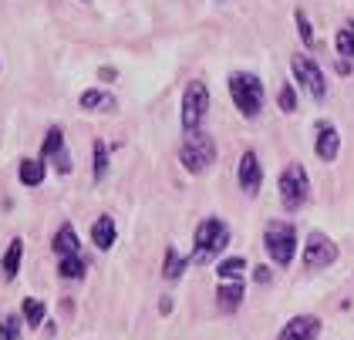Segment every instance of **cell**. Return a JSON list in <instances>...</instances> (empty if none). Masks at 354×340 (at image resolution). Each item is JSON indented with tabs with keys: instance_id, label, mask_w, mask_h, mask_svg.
<instances>
[{
	"instance_id": "obj_22",
	"label": "cell",
	"mask_w": 354,
	"mask_h": 340,
	"mask_svg": "<svg viewBox=\"0 0 354 340\" xmlns=\"http://www.w3.org/2000/svg\"><path fill=\"white\" fill-rule=\"evenodd\" d=\"M64 149H68V145H64V131L57 129V125H51L48 135H44V145H41L37 158H41V162H48V158H55L57 152H64Z\"/></svg>"
},
{
	"instance_id": "obj_11",
	"label": "cell",
	"mask_w": 354,
	"mask_h": 340,
	"mask_svg": "<svg viewBox=\"0 0 354 340\" xmlns=\"http://www.w3.org/2000/svg\"><path fill=\"white\" fill-rule=\"evenodd\" d=\"M314 152H317L321 162H334L337 152H341V135H337V129L330 122H317L314 125Z\"/></svg>"
},
{
	"instance_id": "obj_26",
	"label": "cell",
	"mask_w": 354,
	"mask_h": 340,
	"mask_svg": "<svg viewBox=\"0 0 354 340\" xmlns=\"http://www.w3.org/2000/svg\"><path fill=\"white\" fill-rule=\"evenodd\" d=\"M21 327H24V320L17 314L0 317V340H21Z\"/></svg>"
},
{
	"instance_id": "obj_8",
	"label": "cell",
	"mask_w": 354,
	"mask_h": 340,
	"mask_svg": "<svg viewBox=\"0 0 354 340\" xmlns=\"http://www.w3.org/2000/svg\"><path fill=\"white\" fill-rule=\"evenodd\" d=\"M337 253H341L337 243L327 233L314 229V233L307 236V243H304V256L300 260H304V270H327L330 263H337Z\"/></svg>"
},
{
	"instance_id": "obj_18",
	"label": "cell",
	"mask_w": 354,
	"mask_h": 340,
	"mask_svg": "<svg viewBox=\"0 0 354 340\" xmlns=\"http://www.w3.org/2000/svg\"><path fill=\"white\" fill-rule=\"evenodd\" d=\"M21 320L28 323V327H41V323H48V303L44 300H37V296H28L24 303H21Z\"/></svg>"
},
{
	"instance_id": "obj_23",
	"label": "cell",
	"mask_w": 354,
	"mask_h": 340,
	"mask_svg": "<svg viewBox=\"0 0 354 340\" xmlns=\"http://www.w3.org/2000/svg\"><path fill=\"white\" fill-rule=\"evenodd\" d=\"M109 165H111L109 145H105V142H95V145H91V172H95V182H102V179L109 176Z\"/></svg>"
},
{
	"instance_id": "obj_32",
	"label": "cell",
	"mask_w": 354,
	"mask_h": 340,
	"mask_svg": "<svg viewBox=\"0 0 354 340\" xmlns=\"http://www.w3.org/2000/svg\"><path fill=\"white\" fill-rule=\"evenodd\" d=\"M159 314H172V300H169V296L159 303Z\"/></svg>"
},
{
	"instance_id": "obj_21",
	"label": "cell",
	"mask_w": 354,
	"mask_h": 340,
	"mask_svg": "<svg viewBox=\"0 0 354 340\" xmlns=\"http://www.w3.org/2000/svg\"><path fill=\"white\" fill-rule=\"evenodd\" d=\"M186 266H189V260L179 256L176 246H165V256H162V276L165 280H179V276L186 273Z\"/></svg>"
},
{
	"instance_id": "obj_25",
	"label": "cell",
	"mask_w": 354,
	"mask_h": 340,
	"mask_svg": "<svg viewBox=\"0 0 354 340\" xmlns=\"http://www.w3.org/2000/svg\"><path fill=\"white\" fill-rule=\"evenodd\" d=\"M294 21H297V34H300V41H304V48H317V34H314V27H310L307 14L300 7L294 10Z\"/></svg>"
},
{
	"instance_id": "obj_24",
	"label": "cell",
	"mask_w": 354,
	"mask_h": 340,
	"mask_svg": "<svg viewBox=\"0 0 354 340\" xmlns=\"http://www.w3.org/2000/svg\"><path fill=\"white\" fill-rule=\"evenodd\" d=\"M334 48H337L341 57L354 61V21H348L344 27H337V34H334Z\"/></svg>"
},
{
	"instance_id": "obj_10",
	"label": "cell",
	"mask_w": 354,
	"mask_h": 340,
	"mask_svg": "<svg viewBox=\"0 0 354 340\" xmlns=\"http://www.w3.org/2000/svg\"><path fill=\"white\" fill-rule=\"evenodd\" d=\"M317 337H321V320L310 314L290 317L280 327V334H277V340H317Z\"/></svg>"
},
{
	"instance_id": "obj_14",
	"label": "cell",
	"mask_w": 354,
	"mask_h": 340,
	"mask_svg": "<svg viewBox=\"0 0 354 340\" xmlns=\"http://www.w3.org/2000/svg\"><path fill=\"white\" fill-rule=\"evenodd\" d=\"M216 307L223 314H233L243 307V280H233V283H219L216 287Z\"/></svg>"
},
{
	"instance_id": "obj_30",
	"label": "cell",
	"mask_w": 354,
	"mask_h": 340,
	"mask_svg": "<svg viewBox=\"0 0 354 340\" xmlns=\"http://www.w3.org/2000/svg\"><path fill=\"white\" fill-rule=\"evenodd\" d=\"M334 71H337V75H351V71H354V61H348V57H337Z\"/></svg>"
},
{
	"instance_id": "obj_17",
	"label": "cell",
	"mask_w": 354,
	"mask_h": 340,
	"mask_svg": "<svg viewBox=\"0 0 354 340\" xmlns=\"http://www.w3.org/2000/svg\"><path fill=\"white\" fill-rule=\"evenodd\" d=\"M78 105H82V111H115V108H118V102L111 98L109 91H98V88H88V91H82V98H78Z\"/></svg>"
},
{
	"instance_id": "obj_29",
	"label": "cell",
	"mask_w": 354,
	"mask_h": 340,
	"mask_svg": "<svg viewBox=\"0 0 354 340\" xmlns=\"http://www.w3.org/2000/svg\"><path fill=\"white\" fill-rule=\"evenodd\" d=\"M51 162H55V169L61 172V176H68V172H71V155H68V149H64V152H57Z\"/></svg>"
},
{
	"instance_id": "obj_5",
	"label": "cell",
	"mask_w": 354,
	"mask_h": 340,
	"mask_svg": "<svg viewBox=\"0 0 354 340\" xmlns=\"http://www.w3.org/2000/svg\"><path fill=\"white\" fill-rule=\"evenodd\" d=\"M263 246H267V256H270L277 266H290L294 256H297V229H294V223H287V219L267 223Z\"/></svg>"
},
{
	"instance_id": "obj_12",
	"label": "cell",
	"mask_w": 354,
	"mask_h": 340,
	"mask_svg": "<svg viewBox=\"0 0 354 340\" xmlns=\"http://www.w3.org/2000/svg\"><path fill=\"white\" fill-rule=\"evenodd\" d=\"M51 249H55L57 260H64V256H84L82 253V239H78V233H75V226H71V223H61V226H57L55 239H51Z\"/></svg>"
},
{
	"instance_id": "obj_20",
	"label": "cell",
	"mask_w": 354,
	"mask_h": 340,
	"mask_svg": "<svg viewBox=\"0 0 354 340\" xmlns=\"http://www.w3.org/2000/svg\"><path fill=\"white\" fill-rule=\"evenodd\" d=\"M243 273H246V260H243V256H226V260L216 263L219 283H233V280H243Z\"/></svg>"
},
{
	"instance_id": "obj_4",
	"label": "cell",
	"mask_w": 354,
	"mask_h": 340,
	"mask_svg": "<svg viewBox=\"0 0 354 340\" xmlns=\"http://www.w3.org/2000/svg\"><path fill=\"white\" fill-rule=\"evenodd\" d=\"M277 192H280V206L287 212H297L307 206L310 199V179H307V169L300 162H290L280 179H277Z\"/></svg>"
},
{
	"instance_id": "obj_6",
	"label": "cell",
	"mask_w": 354,
	"mask_h": 340,
	"mask_svg": "<svg viewBox=\"0 0 354 340\" xmlns=\"http://www.w3.org/2000/svg\"><path fill=\"white\" fill-rule=\"evenodd\" d=\"M206 115H209V88H206V81H189L186 84V91H183V108H179V122H183V131L189 135V131H199L203 129V122H206Z\"/></svg>"
},
{
	"instance_id": "obj_2",
	"label": "cell",
	"mask_w": 354,
	"mask_h": 340,
	"mask_svg": "<svg viewBox=\"0 0 354 340\" xmlns=\"http://www.w3.org/2000/svg\"><path fill=\"white\" fill-rule=\"evenodd\" d=\"M230 98H233V105L243 118H260L263 102H267L263 81L257 75H250V71H233L230 75Z\"/></svg>"
},
{
	"instance_id": "obj_27",
	"label": "cell",
	"mask_w": 354,
	"mask_h": 340,
	"mask_svg": "<svg viewBox=\"0 0 354 340\" xmlns=\"http://www.w3.org/2000/svg\"><path fill=\"white\" fill-rule=\"evenodd\" d=\"M277 105H280L283 115H294V111H297V91H294L290 84H283V88L277 91Z\"/></svg>"
},
{
	"instance_id": "obj_16",
	"label": "cell",
	"mask_w": 354,
	"mask_h": 340,
	"mask_svg": "<svg viewBox=\"0 0 354 340\" xmlns=\"http://www.w3.org/2000/svg\"><path fill=\"white\" fill-rule=\"evenodd\" d=\"M21 260H24V239L17 236V239H10V243H7V253H3V260H0V270H3V276H7V280H17V273H21Z\"/></svg>"
},
{
	"instance_id": "obj_19",
	"label": "cell",
	"mask_w": 354,
	"mask_h": 340,
	"mask_svg": "<svg viewBox=\"0 0 354 340\" xmlns=\"http://www.w3.org/2000/svg\"><path fill=\"white\" fill-rule=\"evenodd\" d=\"M57 276L78 283V280L88 276V260L84 256H64V260H57Z\"/></svg>"
},
{
	"instance_id": "obj_31",
	"label": "cell",
	"mask_w": 354,
	"mask_h": 340,
	"mask_svg": "<svg viewBox=\"0 0 354 340\" xmlns=\"http://www.w3.org/2000/svg\"><path fill=\"white\" fill-rule=\"evenodd\" d=\"M98 81L111 84V81H118V71H115V68H98Z\"/></svg>"
},
{
	"instance_id": "obj_7",
	"label": "cell",
	"mask_w": 354,
	"mask_h": 340,
	"mask_svg": "<svg viewBox=\"0 0 354 340\" xmlns=\"http://www.w3.org/2000/svg\"><path fill=\"white\" fill-rule=\"evenodd\" d=\"M290 71H294L297 84L314 98V102H321V98L327 95L324 71H321V64H317L310 54H294V57H290Z\"/></svg>"
},
{
	"instance_id": "obj_15",
	"label": "cell",
	"mask_w": 354,
	"mask_h": 340,
	"mask_svg": "<svg viewBox=\"0 0 354 340\" xmlns=\"http://www.w3.org/2000/svg\"><path fill=\"white\" fill-rule=\"evenodd\" d=\"M44 176H48V162H41V158H21V165H17L21 185L37 189V185H44Z\"/></svg>"
},
{
	"instance_id": "obj_28",
	"label": "cell",
	"mask_w": 354,
	"mask_h": 340,
	"mask_svg": "<svg viewBox=\"0 0 354 340\" xmlns=\"http://www.w3.org/2000/svg\"><path fill=\"white\" fill-rule=\"evenodd\" d=\"M270 280H273V270H270V266H263V263H260V266H253V283L267 287Z\"/></svg>"
},
{
	"instance_id": "obj_9",
	"label": "cell",
	"mask_w": 354,
	"mask_h": 340,
	"mask_svg": "<svg viewBox=\"0 0 354 340\" xmlns=\"http://www.w3.org/2000/svg\"><path fill=\"white\" fill-rule=\"evenodd\" d=\"M236 182L243 189L246 196H257L260 192V185H263V165H260V158L253 149H246L243 155H240V165H236Z\"/></svg>"
},
{
	"instance_id": "obj_13",
	"label": "cell",
	"mask_w": 354,
	"mask_h": 340,
	"mask_svg": "<svg viewBox=\"0 0 354 340\" xmlns=\"http://www.w3.org/2000/svg\"><path fill=\"white\" fill-rule=\"evenodd\" d=\"M115 239H118L115 219H111V216H98V219L91 223V243H95L102 253H109L111 246H115Z\"/></svg>"
},
{
	"instance_id": "obj_1",
	"label": "cell",
	"mask_w": 354,
	"mask_h": 340,
	"mask_svg": "<svg viewBox=\"0 0 354 340\" xmlns=\"http://www.w3.org/2000/svg\"><path fill=\"white\" fill-rule=\"evenodd\" d=\"M230 246V226L219 219V216H206L199 226H196V236H192V256L189 263H209L216 260L219 253Z\"/></svg>"
},
{
	"instance_id": "obj_3",
	"label": "cell",
	"mask_w": 354,
	"mask_h": 340,
	"mask_svg": "<svg viewBox=\"0 0 354 340\" xmlns=\"http://www.w3.org/2000/svg\"><path fill=\"white\" fill-rule=\"evenodd\" d=\"M179 162H183V169H186L189 176L209 172V169L216 165V142H213V135H206L203 129L189 131L186 142L179 145Z\"/></svg>"
}]
</instances>
